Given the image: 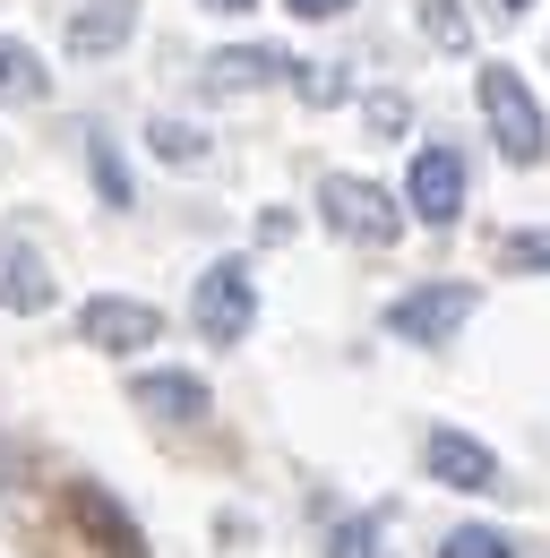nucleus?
Here are the masks:
<instances>
[{"label":"nucleus","instance_id":"39448f33","mask_svg":"<svg viewBox=\"0 0 550 558\" xmlns=\"http://www.w3.org/2000/svg\"><path fill=\"white\" fill-rule=\"evenodd\" d=\"M405 215H412V223H430V232H447V223L465 215V155H456L447 138L412 146V163H405Z\"/></svg>","mask_w":550,"mask_h":558},{"label":"nucleus","instance_id":"9b49d317","mask_svg":"<svg viewBox=\"0 0 550 558\" xmlns=\"http://www.w3.org/2000/svg\"><path fill=\"white\" fill-rule=\"evenodd\" d=\"M0 310H17V318L52 310V267H44L26 241H0Z\"/></svg>","mask_w":550,"mask_h":558},{"label":"nucleus","instance_id":"0eeeda50","mask_svg":"<svg viewBox=\"0 0 550 558\" xmlns=\"http://www.w3.org/2000/svg\"><path fill=\"white\" fill-rule=\"evenodd\" d=\"M77 336L95 352H112V361H130V352L164 344V310H155V301H130V292H95V301L77 310Z\"/></svg>","mask_w":550,"mask_h":558},{"label":"nucleus","instance_id":"f257e3e1","mask_svg":"<svg viewBox=\"0 0 550 558\" xmlns=\"http://www.w3.org/2000/svg\"><path fill=\"white\" fill-rule=\"evenodd\" d=\"M474 104H481V121H490V138H499V155H507V163H542V155H550L542 104H534V86L507 70V61L474 70Z\"/></svg>","mask_w":550,"mask_h":558},{"label":"nucleus","instance_id":"f8f14e48","mask_svg":"<svg viewBox=\"0 0 550 558\" xmlns=\"http://www.w3.org/2000/svg\"><path fill=\"white\" fill-rule=\"evenodd\" d=\"M44 95H52L44 52H35V44H17V35H0V104H44Z\"/></svg>","mask_w":550,"mask_h":558},{"label":"nucleus","instance_id":"6e6552de","mask_svg":"<svg viewBox=\"0 0 550 558\" xmlns=\"http://www.w3.org/2000/svg\"><path fill=\"white\" fill-rule=\"evenodd\" d=\"M138 35V0H86V9H69L61 44L77 52V61H104V52H121Z\"/></svg>","mask_w":550,"mask_h":558},{"label":"nucleus","instance_id":"6ab92c4d","mask_svg":"<svg viewBox=\"0 0 550 558\" xmlns=\"http://www.w3.org/2000/svg\"><path fill=\"white\" fill-rule=\"evenodd\" d=\"M86 163H95V190H104V207H130V163H121L104 138H86Z\"/></svg>","mask_w":550,"mask_h":558},{"label":"nucleus","instance_id":"f3484780","mask_svg":"<svg viewBox=\"0 0 550 558\" xmlns=\"http://www.w3.org/2000/svg\"><path fill=\"white\" fill-rule=\"evenodd\" d=\"M421 35H430L439 52H465V44H474V26H465L456 0H421Z\"/></svg>","mask_w":550,"mask_h":558},{"label":"nucleus","instance_id":"ddd939ff","mask_svg":"<svg viewBox=\"0 0 550 558\" xmlns=\"http://www.w3.org/2000/svg\"><path fill=\"white\" fill-rule=\"evenodd\" d=\"M507 276H550V223H525V232H499L490 241Z\"/></svg>","mask_w":550,"mask_h":558},{"label":"nucleus","instance_id":"1a4fd4ad","mask_svg":"<svg viewBox=\"0 0 550 558\" xmlns=\"http://www.w3.org/2000/svg\"><path fill=\"white\" fill-rule=\"evenodd\" d=\"M130 404L138 413H155V421H206V378H190V369H138L130 378Z\"/></svg>","mask_w":550,"mask_h":558},{"label":"nucleus","instance_id":"2eb2a0df","mask_svg":"<svg viewBox=\"0 0 550 558\" xmlns=\"http://www.w3.org/2000/svg\"><path fill=\"white\" fill-rule=\"evenodd\" d=\"M327 558H396V550H387L379 515H344L336 533H327Z\"/></svg>","mask_w":550,"mask_h":558},{"label":"nucleus","instance_id":"423d86ee","mask_svg":"<svg viewBox=\"0 0 550 558\" xmlns=\"http://www.w3.org/2000/svg\"><path fill=\"white\" fill-rule=\"evenodd\" d=\"M421 473L439 489H465V498H490V489H507V464H499V447H481L474 429H430L421 438Z\"/></svg>","mask_w":550,"mask_h":558},{"label":"nucleus","instance_id":"7ed1b4c3","mask_svg":"<svg viewBox=\"0 0 550 558\" xmlns=\"http://www.w3.org/2000/svg\"><path fill=\"white\" fill-rule=\"evenodd\" d=\"M474 310H481V292L474 283H412V292H396V301H387V336H396V344H456V336H465V327H474Z\"/></svg>","mask_w":550,"mask_h":558},{"label":"nucleus","instance_id":"a211bd4d","mask_svg":"<svg viewBox=\"0 0 550 558\" xmlns=\"http://www.w3.org/2000/svg\"><path fill=\"white\" fill-rule=\"evenodd\" d=\"M292 86H301V104H319V112H327V104H344V95H352V86H344V70H336V61H292Z\"/></svg>","mask_w":550,"mask_h":558},{"label":"nucleus","instance_id":"9d476101","mask_svg":"<svg viewBox=\"0 0 550 558\" xmlns=\"http://www.w3.org/2000/svg\"><path fill=\"white\" fill-rule=\"evenodd\" d=\"M267 77H292V52H275V44H232V52L206 61V95H250V86H267Z\"/></svg>","mask_w":550,"mask_h":558},{"label":"nucleus","instance_id":"5701e85b","mask_svg":"<svg viewBox=\"0 0 550 558\" xmlns=\"http://www.w3.org/2000/svg\"><path fill=\"white\" fill-rule=\"evenodd\" d=\"M499 9H534V0H499Z\"/></svg>","mask_w":550,"mask_h":558},{"label":"nucleus","instance_id":"4468645a","mask_svg":"<svg viewBox=\"0 0 550 558\" xmlns=\"http://www.w3.org/2000/svg\"><path fill=\"white\" fill-rule=\"evenodd\" d=\"M146 146H155L164 163H181V172H199V163H206V130H190V121H155Z\"/></svg>","mask_w":550,"mask_h":558},{"label":"nucleus","instance_id":"20e7f679","mask_svg":"<svg viewBox=\"0 0 550 558\" xmlns=\"http://www.w3.org/2000/svg\"><path fill=\"white\" fill-rule=\"evenodd\" d=\"M190 318H199L206 344H241L250 327H259V276H250V258H215L190 292Z\"/></svg>","mask_w":550,"mask_h":558},{"label":"nucleus","instance_id":"4be33fe9","mask_svg":"<svg viewBox=\"0 0 550 558\" xmlns=\"http://www.w3.org/2000/svg\"><path fill=\"white\" fill-rule=\"evenodd\" d=\"M206 9H224V17H241V9H259V0H206Z\"/></svg>","mask_w":550,"mask_h":558},{"label":"nucleus","instance_id":"412c9836","mask_svg":"<svg viewBox=\"0 0 550 558\" xmlns=\"http://www.w3.org/2000/svg\"><path fill=\"white\" fill-rule=\"evenodd\" d=\"M284 9H292V17H344L352 0H284Z\"/></svg>","mask_w":550,"mask_h":558},{"label":"nucleus","instance_id":"aec40b11","mask_svg":"<svg viewBox=\"0 0 550 558\" xmlns=\"http://www.w3.org/2000/svg\"><path fill=\"white\" fill-rule=\"evenodd\" d=\"M361 121H370V130H379V138H405L412 104H405V95H361Z\"/></svg>","mask_w":550,"mask_h":558},{"label":"nucleus","instance_id":"dca6fc26","mask_svg":"<svg viewBox=\"0 0 550 558\" xmlns=\"http://www.w3.org/2000/svg\"><path fill=\"white\" fill-rule=\"evenodd\" d=\"M439 558H516V542H507L499 524H456V533L439 542Z\"/></svg>","mask_w":550,"mask_h":558},{"label":"nucleus","instance_id":"f03ea898","mask_svg":"<svg viewBox=\"0 0 550 558\" xmlns=\"http://www.w3.org/2000/svg\"><path fill=\"white\" fill-rule=\"evenodd\" d=\"M319 215H327V232L361 241V250H387V241L412 223L405 198H387V190L361 181V172H327V181H319Z\"/></svg>","mask_w":550,"mask_h":558}]
</instances>
